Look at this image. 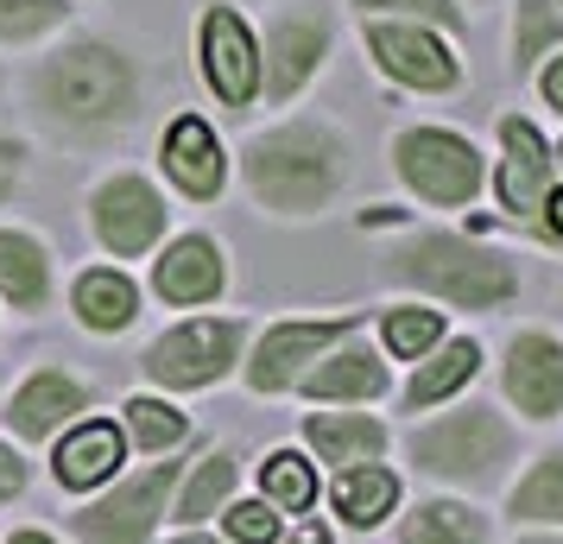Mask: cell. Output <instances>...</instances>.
<instances>
[{
  "label": "cell",
  "instance_id": "10",
  "mask_svg": "<svg viewBox=\"0 0 563 544\" xmlns=\"http://www.w3.org/2000/svg\"><path fill=\"white\" fill-rule=\"evenodd\" d=\"M361 45L374 57L386 82H399L411 96H450L462 89V57L443 32L418 26V20H361Z\"/></svg>",
  "mask_w": 563,
  "mask_h": 544
},
{
  "label": "cell",
  "instance_id": "37",
  "mask_svg": "<svg viewBox=\"0 0 563 544\" xmlns=\"http://www.w3.org/2000/svg\"><path fill=\"white\" fill-rule=\"evenodd\" d=\"M538 234H544V241H563V184H551V197L538 209Z\"/></svg>",
  "mask_w": 563,
  "mask_h": 544
},
{
  "label": "cell",
  "instance_id": "15",
  "mask_svg": "<svg viewBox=\"0 0 563 544\" xmlns=\"http://www.w3.org/2000/svg\"><path fill=\"white\" fill-rule=\"evenodd\" d=\"M158 165H165V178L178 184L190 203H216L222 190H229V146L216 140L203 114H178L165 140H158Z\"/></svg>",
  "mask_w": 563,
  "mask_h": 544
},
{
  "label": "cell",
  "instance_id": "20",
  "mask_svg": "<svg viewBox=\"0 0 563 544\" xmlns=\"http://www.w3.org/2000/svg\"><path fill=\"white\" fill-rule=\"evenodd\" d=\"M305 443L335 468H361V463H380L393 431H386L380 418H367V412H310L305 418Z\"/></svg>",
  "mask_w": 563,
  "mask_h": 544
},
{
  "label": "cell",
  "instance_id": "11",
  "mask_svg": "<svg viewBox=\"0 0 563 544\" xmlns=\"http://www.w3.org/2000/svg\"><path fill=\"white\" fill-rule=\"evenodd\" d=\"M165 222H172V209H165V197L153 190V178H140V171H108V178L89 190V234H96L102 254H114V259L158 254Z\"/></svg>",
  "mask_w": 563,
  "mask_h": 544
},
{
  "label": "cell",
  "instance_id": "29",
  "mask_svg": "<svg viewBox=\"0 0 563 544\" xmlns=\"http://www.w3.org/2000/svg\"><path fill=\"white\" fill-rule=\"evenodd\" d=\"M507 513L519 525H563V449H544L532 463V475H519Z\"/></svg>",
  "mask_w": 563,
  "mask_h": 544
},
{
  "label": "cell",
  "instance_id": "12",
  "mask_svg": "<svg viewBox=\"0 0 563 544\" xmlns=\"http://www.w3.org/2000/svg\"><path fill=\"white\" fill-rule=\"evenodd\" d=\"M197 70H203L216 108L247 114L260 102V38L234 7H203L197 13Z\"/></svg>",
  "mask_w": 563,
  "mask_h": 544
},
{
  "label": "cell",
  "instance_id": "44",
  "mask_svg": "<svg viewBox=\"0 0 563 544\" xmlns=\"http://www.w3.org/2000/svg\"><path fill=\"white\" fill-rule=\"evenodd\" d=\"M558 7H563V0H558Z\"/></svg>",
  "mask_w": 563,
  "mask_h": 544
},
{
  "label": "cell",
  "instance_id": "19",
  "mask_svg": "<svg viewBox=\"0 0 563 544\" xmlns=\"http://www.w3.org/2000/svg\"><path fill=\"white\" fill-rule=\"evenodd\" d=\"M298 387H305V399H317V406H367V399H386L393 367H386L380 348H367L361 336H349V342H335Z\"/></svg>",
  "mask_w": 563,
  "mask_h": 544
},
{
  "label": "cell",
  "instance_id": "24",
  "mask_svg": "<svg viewBox=\"0 0 563 544\" xmlns=\"http://www.w3.org/2000/svg\"><path fill=\"white\" fill-rule=\"evenodd\" d=\"M234 481H241V456H234V449H209L203 463L190 468V481L172 488V519H178V525H203L209 513L229 507Z\"/></svg>",
  "mask_w": 563,
  "mask_h": 544
},
{
  "label": "cell",
  "instance_id": "30",
  "mask_svg": "<svg viewBox=\"0 0 563 544\" xmlns=\"http://www.w3.org/2000/svg\"><path fill=\"white\" fill-rule=\"evenodd\" d=\"M128 412V443H140L146 456H172L184 437H190V418L172 406V399H153V392H140L121 406Z\"/></svg>",
  "mask_w": 563,
  "mask_h": 544
},
{
  "label": "cell",
  "instance_id": "21",
  "mask_svg": "<svg viewBox=\"0 0 563 544\" xmlns=\"http://www.w3.org/2000/svg\"><path fill=\"white\" fill-rule=\"evenodd\" d=\"M482 374V342L475 336H450V342H437L431 355L418 362V374L406 380V412H431V406H443V399H456L468 380Z\"/></svg>",
  "mask_w": 563,
  "mask_h": 544
},
{
  "label": "cell",
  "instance_id": "8",
  "mask_svg": "<svg viewBox=\"0 0 563 544\" xmlns=\"http://www.w3.org/2000/svg\"><path fill=\"white\" fill-rule=\"evenodd\" d=\"M184 463L165 456V463L140 468L128 481H114L108 493H96L82 513H70V532L82 544H146L158 532V519L172 513V488H178Z\"/></svg>",
  "mask_w": 563,
  "mask_h": 544
},
{
  "label": "cell",
  "instance_id": "25",
  "mask_svg": "<svg viewBox=\"0 0 563 544\" xmlns=\"http://www.w3.org/2000/svg\"><path fill=\"white\" fill-rule=\"evenodd\" d=\"M335 513L342 525H355V532H374L393 507H399V475L380 463H361V468H342V481H335Z\"/></svg>",
  "mask_w": 563,
  "mask_h": 544
},
{
  "label": "cell",
  "instance_id": "4",
  "mask_svg": "<svg viewBox=\"0 0 563 544\" xmlns=\"http://www.w3.org/2000/svg\"><path fill=\"white\" fill-rule=\"evenodd\" d=\"M411 463L450 488H494L512 463V424L494 406H462L411 431Z\"/></svg>",
  "mask_w": 563,
  "mask_h": 544
},
{
  "label": "cell",
  "instance_id": "34",
  "mask_svg": "<svg viewBox=\"0 0 563 544\" xmlns=\"http://www.w3.org/2000/svg\"><path fill=\"white\" fill-rule=\"evenodd\" d=\"M222 519H229V544H279V513L266 500H229Z\"/></svg>",
  "mask_w": 563,
  "mask_h": 544
},
{
  "label": "cell",
  "instance_id": "9",
  "mask_svg": "<svg viewBox=\"0 0 563 544\" xmlns=\"http://www.w3.org/2000/svg\"><path fill=\"white\" fill-rule=\"evenodd\" d=\"M361 336V311H335V317H285V323H266L247 355V387L260 399H279L305 380L310 367L330 355L335 342Z\"/></svg>",
  "mask_w": 563,
  "mask_h": 544
},
{
  "label": "cell",
  "instance_id": "13",
  "mask_svg": "<svg viewBox=\"0 0 563 544\" xmlns=\"http://www.w3.org/2000/svg\"><path fill=\"white\" fill-rule=\"evenodd\" d=\"M551 184H558V171H551L544 133H538L526 114H500V178H494L500 209H507L512 222L538 229V209L551 197Z\"/></svg>",
  "mask_w": 563,
  "mask_h": 544
},
{
  "label": "cell",
  "instance_id": "5",
  "mask_svg": "<svg viewBox=\"0 0 563 544\" xmlns=\"http://www.w3.org/2000/svg\"><path fill=\"white\" fill-rule=\"evenodd\" d=\"M393 171L431 209H468L482 197V146L456 127H399L393 133Z\"/></svg>",
  "mask_w": 563,
  "mask_h": 544
},
{
  "label": "cell",
  "instance_id": "27",
  "mask_svg": "<svg viewBox=\"0 0 563 544\" xmlns=\"http://www.w3.org/2000/svg\"><path fill=\"white\" fill-rule=\"evenodd\" d=\"M399 544H487V519L462 500H424L399 525Z\"/></svg>",
  "mask_w": 563,
  "mask_h": 544
},
{
  "label": "cell",
  "instance_id": "3",
  "mask_svg": "<svg viewBox=\"0 0 563 544\" xmlns=\"http://www.w3.org/2000/svg\"><path fill=\"white\" fill-rule=\"evenodd\" d=\"M393 279L450 304V311H507L519 298V259L475 241V234L424 229L393 254Z\"/></svg>",
  "mask_w": 563,
  "mask_h": 544
},
{
  "label": "cell",
  "instance_id": "14",
  "mask_svg": "<svg viewBox=\"0 0 563 544\" xmlns=\"http://www.w3.org/2000/svg\"><path fill=\"white\" fill-rule=\"evenodd\" d=\"M500 392L532 424L563 418V342L551 330H519L507 342V362H500Z\"/></svg>",
  "mask_w": 563,
  "mask_h": 544
},
{
  "label": "cell",
  "instance_id": "1",
  "mask_svg": "<svg viewBox=\"0 0 563 544\" xmlns=\"http://www.w3.org/2000/svg\"><path fill=\"white\" fill-rule=\"evenodd\" d=\"M241 184L273 215H317L349 184V140L317 114L279 121L241 146Z\"/></svg>",
  "mask_w": 563,
  "mask_h": 544
},
{
  "label": "cell",
  "instance_id": "35",
  "mask_svg": "<svg viewBox=\"0 0 563 544\" xmlns=\"http://www.w3.org/2000/svg\"><path fill=\"white\" fill-rule=\"evenodd\" d=\"M20 184H26V140L0 127V203L20 197Z\"/></svg>",
  "mask_w": 563,
  "mask_h": 544
},
{
  "label": "cell",
  "instance_id": "33",
  "mask_svg": "<svg viewBox=\"0 0 563 544\" xmlns=\"http://www.w3.org/2000/svg\"><path fill=\"white\" fill-rule=\"evenodd\" d=\"M70 20V0H0V45H38Z\"/></svg>",
  "mask_w": 563,
  "mask_h": 544
},
{
  "label": "cell",
  "instance_id": "26",
  "mask_svg": "<svg viewBox=\"0 0 563 544\" xmlns=\"http://www.w3.org/2000/svg\"><path fill=\"white\" fill-rule=\"evenodd\" d=\"M551 52H563V7L558 0H512V77L526 82Z\"/></svg>",
  "mask_w": 563,
  "mask_h": 544
},
{
  "label": "cell",
  "instance_id": "36",
  "mask_svg": "<svg viewBox=\"0 0 563 544\" xmlns=\"http://www.w3.org/2000/svg\"><path fill=\"white\" fill-rule=\"evenodd\" d=\"M20 493H26V463L0 443V500H20Z\"/></svg>",
  "mask_w": 563,
  "mask_h": 544
},
{
  "label": "cell",
  "instance_id": "42",
  "mask_svg": "<svg viewBox=\"0 0 563 544\" xmlns=\"http://www.w3.org/2000/svg\"><path fill=\"white\" fill-rule=\"evenodd\" d=\"M551 171H558V184H563V140L551 146Z\"/></svg>",
  "mask_w": 563,
  "mask_h": 544
},
{
  "label": "cell",
  "instance_id": "39",
  "mask_svg": "<svg viewBox=\"0 0 563 544\" xmlns=\"http://www.w3.org/2000/svg\"><path fill=\"white\" fill-rule=\"evenodd\" d=\"M285 544H335L330 532H323V525H298V532H291V539Z\"/></svg>",
  "mask_w": 563,
  "mask_h": 544
},
{
  "label": "cell",
  "instance_id": "17",
  "mask_svg": "<svg viewBox=\"0 0 563 544\" xmlns=\"http://www.w3.org/2000/svg\"><path fill=\"white\" fill-rule=\"evenodd\" d=\"M121 463H128V431L114 418H77L52 449L57 488L70 493H96L108 481H121Z\"/></svg>",
  "mask_w": 563,
  "mask_h": 544
},
{
  "label": "cell",
  "instance_id": "32",
  "mask_svg": "<svg viewBox=\"0 0 563 544\" xmlns=\"http://www.w3.org/2000/svg\"><path fill=\"white\" fill-rule=\"evenodd\" d=\"M361 20H418V26L443 32V38H456L468 32V13H462V0H349Z\"/></svg>",
  "mask_w": 563,
  "mask_h": 544
},
{
  "label": "cell",
  "instance_id": "18",
  "mask_svg": "<svg viewBox=\"0 0 563 544\" xmlns=\"http://www.w3.org/2000/svg\"><path fill=\"white\" fill-rule=\"evenodd\" d=\"M89 412V387H82L77 374H64V367H38L26 387L7 399V431L26 443H45L57 437V431H70L77 418Z\"/></svg>",
  "mask_w": 563,
  "mask_h": 544
},
{
  "label": "cell",
  "instance_id": "31",
  "mask_svg": "<svg viewBox=\"0 0 563 544\" xmlns=\"http://www.w3.org/2000/svg\"><path fill=\"white\" fill-rule=\"evenodd\" d=\"M380 342L386 355H399V362H424L437 342H443V311H424V304H393L380 323Z\"/></svg>",
  "mask_w": 563,
  "mask_h": 544
},
{
  "label": "cell",
  "instance_id": "40",
  "mask_svg": "<svg viewBox=\"0 0 563 544\" xmlns=\"http://www.w3.org/2000/svg\"><path fill=\"white\" fill-rule=\"evenodd\" d=\"M7 544H57V539H52V532H32V525H26V532H13Z\"/></svg>",
  "mask_w": 563,
  "mask_h": 544
},
{
  "label": "cell",
  "instance_id": "41",
  "mask_svg": "<svg viewBox=\"0 0 563 544\" xmlns=\"http://www.w3.org/2000/svg\"><path fill=\"white\" fill-rule=\"evenodd\" d=\"M172 544H229V539H209V532H178Z\"/></svg>",
  "mask_w": 563,
  "mask_h": 544
},
{
  "label": "cell",
  "instance_id": "43",
  "mask_svg": "<svg viewBox=\"0 0 563 544\" xmlns=\"http://www.w3.org/2000/svg\"><path fill=\"white\" fill-rule=\"evenodd\" d=\"M519 544H563V539H551V532H532V539H519Z\"/></svg>",
  "mask_w": 563,
  "mask_h": 544
},
{
  "label": "cell",
  "instance_id": "38",
  "mask_svg": "<svg viewBox=\"0 0 563 544\" xmlns=\"http://www.w3.org/2000/svg\"><path fill=\"white\" fill-rule=\"evenodd\" d=\"M538 96H544L551 108H563V52L544 57V70H538Z\"/></svg>",
  "mask_w": 563,
  "mask_h": 544
},
{
  "label": "cell",
  "instance_id": "22",
  "mask_svg": "<svg viewBox=\"0 0 563 544\" xmlns=\"http://www.w3.org/2000/svg\"><path fill=\"white\" fill-rule=\"evenodd\" d=\"M70 311H77L82 330L121 336L133 317H140V286H133L121 266H89V273H77V286H70Z\"/></svg>",
  "mask_w": 563,
  "mask_h": 544
},
{
  "label": "cell",
  "instance_id": "23",
  "mask_svg": "<svg viewBox=\"0 0 563 544\" xmlns=\"http://www.w3.org/2000/svg\"><path fill=\"white\" fill-rule=\"evenodd\" d=\"M0 298L26 317H38L52 304V254H45L38 234L0 229Z\"/></svg>",
  "mask_w": 563,
  "mask_h": 544
},
{
  "label": "cell",
  "instance_id": "16",
  "mask_svg": "<svg viewBox=\"0 0 563 544\" xmlns=\"http://www.w3.org/2000/svg\"><path fill=\"white\" fill-rule=\"evenodd\" d=\"M153 291L165 304H178V311L216 304L229 291V254H222V241H209V234L165 241V254L153 259Z\"/></svg>",
  "mask_w": 563,
  "mask_h": 544
},
{
  "label": "cell",
  "instance_id": "6",
  "mask_svg": "<svg viewBox=\"0 0 563 544\" xmlns=\"http://www.w3.org/2000/svg\"><path fill=\"white\" fill-rule=\"evenodd\" d=\"M241 342H247V323L241 317H190V323H172L165 336L146 342L140 374L165 392H203V387H216V380L234 374Z\"/></svg>",
  "mask_w": 563,
  "mask_h": 544
},
{
  "label": "cell",
  "instance_id": "2",
  "mask_svg": "<svg viewBox=\"0 0 563 544\" xmlns=\"http://www.w3.org/2000/svg\"><path fill=\"white\" fill-rule=\"evenodd\" d=\"M32 102L64 133H108L140 114V64L114 38H64L32 70Z\"/></svg>",
  "mask_w": 563,
  "mask_h": 544
},
{
  "label": "cell",
  "instance_id": "7",
  "mask_svg": "<svg viewBox=\"0 0 563 544\" xmlns=\"http://www.w3.org/2000/svg\"><path fill=\"white\" fill-rule=\"evenodd\" d=\"M335 45V20L323 0H285L279 13L266 20V45H260V96L291 102L305 96L317 70L330 64Z\"/></svg>",
  "mask_w": 563,
  "mask_h": 544
},
{
  "label": "cell",
  "instance_id": "28",
  "mask_svg": "<svg viewBox=\"0 0 563 544\" xmlns=\"http://www.w3.org/2000/svg\"><path fill=\"white\" fill-rule=\"evenodd\" d=\"M260 500L279 519L310 513V507H317V463H305L298 449H273V456L260 463Z\"/></svg>",
  "mask_w": 563,
  "mask_h": 544
}]
</instances>
